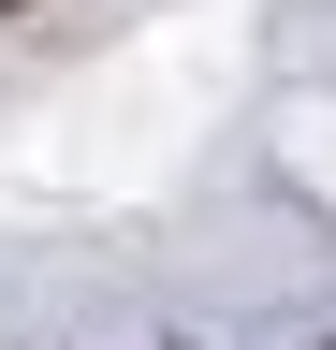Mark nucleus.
<instances>
[{
  "mask_svg": "<svg viewBox=\"0 0 336 350\" xmlns=\"http://www.w3.org/2000/svg\"><path fill=\"white\" fill-rule=\"evenodd\" d=\"M0 15H29V0H0Z\"/></svg>",
  "mask_w": 336,
  "mask_h": 350,
  "instance_id": "obj_1",
  "label": "nucleus"
}]
</instances>
